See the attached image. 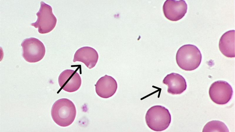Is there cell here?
<instances>
[{"label": "cell", "mask_w": 235, "mask_h": 132, "mask_svg": "<svg viewBox=\"0 0 235 132\" xmlns=\"http://www.w3.org/2000/svg\"><path fill=\"white\" fill-rule=\"evenodd\" d=\"M76 111L75 105L70 100L66 98L60 99L53 104L51 114L54 122L63 127L71 125L74 121Z\"/></svg>", "instance_id": "6da1fadb"}, {"label": "cell", "mask_w": 235, "mask_h": 132, "mask_svg": "<svg viewBox=\"0 0 235 132\" xmlns=\"http://www.w3.org/2000/svg\"><path fill=\"white\" fill-rule=\"evenodd\" d=\"M60 87L64 90L69 92L78 90L81 84V79L75 71L67 69L63 71L58 78Z\"/></svg>", "instance_id": "ba28073f"}, {"label": "cell", "mask_w": 235, "mask_h": 132, "mask_svg": "<svg viewBox=\"0 0 235 132\" xmlns=\"http://www.w3.org/2000/svg\"><path fill=\"white\" fill-rule=\"evenodd\" d=\"M95 86L97 94L105 99L112 96L116 92L118 87L116 80L112 77L106 75L100 78Z\"/></svg>", "instance_id": "9c48e42d"}, {"label": "cell", "mask_w": 235, "mask_h": 132, "mask_svg": "<svg viewBox=\"0 0 235 132\" xmlns=\"http://www.w3.org/2000/svg\"><path fill=\"white\" fill-rule=\"evenodd\" d=\"M219 49L222 54L229 57H235V30H231L224 33L219 43Z\"/></svg>", "instance_id": "7c38bea8"}, {"label": "cell", "mask_w": 235, "mask_h": 132, "mask_svg": "<svg viewBox=\"0 0 235 132\" xmlns=\"http://www.w3.org/2000/svg\"><path fill=\"white\" fill-rule=\"evenodd\" d=\"M39 10L36 13L37 18L36 21L31 25L38 28L41 34L48 33L55 28L57 23V18L53 14L52 9L49 5L44 2H41Z\"/></svg>", "instance_id": "277c9868"}, {"label": "cell", "mask_w": 235, "mask_h": 132, "mask_svg": "<svg viewBox=\"0 0 235 132\" xmlns=\"http://www.w3.org/2000/svg\"><path fill=\"white\" fill-rule=\"evenodd\" d=\"M202 132H229V130L223 122L214 120L208 122L204 126Z\"/></svg>", "instance_id": "4fadbf2b"}, {"label": "cell", "mask_w": 235, "mask_h": 132, "mask_svg": "<svg viewBox=\"0 0 235 132\" xmlns=\"http://www.w3.org/2000/svg\"><path fill=\"white\" fill-rule=\"evenodd\" d=\"M202 58L199 49L191 44L185 45L180 47L176 56L178 66L186 71H192L197 68L201 63Z\"/></svg>", "instance_id": "7a4b0ae2"}, {"label": "cell", "mask_w": 235, "mask_h": 132, "mask_svg": "<svg viewBox=\"0 0 235 132\" xmlns=\"http://www.w3.org/2000/svg\"><path fill=\"white\" fill-rule=\"evenodd\" d=\"M147 124L151 129L161 131L166 129L171 121L168 110L160 105L153 106L147 111L145 115Z\"/></svg>", "instance_id": "3957f363"}, {"label": "cell", "mask_w": 235, "mask_h": 132, "mask_svg": "<svg viewBox=\"0 0 235 132\" xmlns=\"http://www.w3.org/2000/svg\"><path fill=\"white\" fill-rule=\"evenodd\" d=\"M187 5L184 0H167L164 4L163 11L168 20L176 21L182 18L187 12Z\"/></svg>", "instance_id": "52a82bcc"}, {"label": "cell", "mask_w": 235, "mask_h": 132, "mask_svg": "<svg viewBox=\"0 0 235 132\" xmlns=\"http://www.w3.org/2000/svg\"><path fill=\"white\" fill-rule=\"evenodd\" d=\"M21 45L22 56L24 60L30 63L38 62L44 57L46 52L45 46L38 39L30 38L24 39Z\"/></svg>", "instance_id": "5b68a950"}, {"label": "cell", "mask_w": 235, "mask_h": 132, "mask_svg": "<svg viewBox=\"0 0 235 132\" xmlns=\"http://www.w3.org/2000/svg\"><path fill=\"white\" fill-rule=\"evenodd\" d=\"M98 59V55L95 49L90 47L84 46L75 52L73 62H81L88 68L91 69L95 66Z\"/></svg>", "instance_id": "30bf717a"}, {"label": "cell", "mask_w": 235, "mask_h": 132, "mask_svg": "<svg viewBox=\"0 0 235 132\" xmlns=\"http://www.w3.org/2000/svg\"><path fill=\"white\" fill-rule=\"evenodd\" d=\"M209 94L211 100L219 104H224L231 99L233 93L231 86L226 82L217 81L210 87Z\"/></svg>", "instance_id": "8992f818"}, {"label": "cell", "mask_w": 235, "mask_h": 132, "mask_svg": "<svg viewBox=\"0 0 235 132\" xmlns=\"http://www.w3.org/2000/svg\"><path fill=\"white\" fill-rule=\"evenodd\" d=\"M162 82L168 86L167 92L172 94H180L187 88L185 79L181 75L175 73L167 75Z\"/></svg>", "instance_id": "8fae6325"}]
</instances>
